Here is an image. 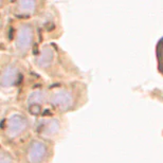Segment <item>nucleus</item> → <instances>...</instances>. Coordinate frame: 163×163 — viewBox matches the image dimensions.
<instances>
[{"instance_id":"8","label":"nucleus","mask_w":163,"mask_h":163,"mask_svg":"<svg viewBox=\"0 0 163 163\" xmlns=\"http://www.w3.org/2000/svg\"><path fill=\"white\" fill-rule=\"evenodd\" d=\"M39 137L46 141H51L62 135V131L64 129L63 123L58 118L56 117H44L39 121L36 126Z\"/></svg>"},{"instance_id":"4","label":"nucleus","mask_w":163,"mask_h":163,"mask_svg":"<svg viewBox=\"0 0 163 163\" xmlns=\"http://www.w3.org/2000/svg\"><path fill=\"white\" fill-rule=\"evenodd\" d=\"M25 107L29 114L33 115H41L46 117L52 114L51 108L49 106L48 100V87H44L41 85H33L27 90Z\"/></svg>"},{"instance_id":"3","label":"nucleus","mask_w":163,"mask_h":163,"mask_svg":"<svg viewBox=\"0 0 163 163\" xmlns=\"http://www.w3.org/2000/svg\"><path fill=\"white\" fill-rule=\"evenodd\" d=\"M1 131L2 138L7 143L19 144L29 135L30 123L22 114L12 112L2 120Z\"/></svg>"},{"instance_id":"6","label":"nucleus","mask_w":163,"mask_h":163,"mask_svg":"<svg viewBox=\"0 0 163 163\" xmlns=\"http://www.w3.org/2000/svg\"><path fill=\"white\" fill-rule=\"evenodd\" d=\"M52 148L50 142L44 139H33L26 146V163H50Z\"/></svg>"},{"instance_id":"5","label":"nucleus","mask_w":163,"mask_h":163,"mask_svg":"<svg viewBox=\"0 0 163 163\" xmlns=\"http://www.w3.org/2000/svg\"><path fill=\"white\" fill-rule=\"evenodd\" d=\"M12 43L15 51L27 55L35 43V29L29 22H19L12 31Z\"/></svg>"},{"instance_id":"2","label":"nucleus","mask_w":163,"mask_h":163,"mask_svg":"<svg viewBox=\"0 0 163 163\" xmlns=\"http://www.w3.org/2000/svg\"><path fill=\"white\" fill-rule=\"evenodd\" d=\"M35 65L49 77L66 81L77 75L78 71L66 55L55 44L41 46L35 55Z\"/></svg>"},{"instance_id":"10","label":"nucleus","mask_w":163,"mask_h":163,"mask_svg":"<svg viewBox=\"0 0 163 163\" xmlns=\"http://www.w3.org/2000/svg\"><path fill=\"white\" fill-rule=\"evenodd\" d=\"M11 13L18 18H30L41 12L44 3L39 1H14L11 2Z\"/></svg>"},{"instance_id":"9","label":"nucleus","mask_w":163,"mask_h":163,"mask_svg":"<svg viewBox=\"0 0 163 163\" xmlns=\"http://www.w3.org/2000/svg\"><path fill=\"white\" fill-rule=\"evenodd\" d=\"M38 27L41 36L48 35V38H53L55 37L53 34H57V36L60 35L58 34V16L55 14L54 10H47V11L43 12L40 20L38 22Z\"/></svg>"},{"instance_id":"1","label":"nucleus","mask_w":163,"mask_h":163,"mask_svg":"<svg viewBox=\"0 0 163 163\" xmlns=\"http://www.w3.org/2000/svg\"><path fill=\"white\" fill-rule=\"evenodd\" d=\"M49 106L53 114L74 111L87 101V88L80 82H59L48 87Z\"/></svg>"},{"instance_id":"11","label":"nucleus","mask_w":163,"mask_h":163,"mask_svg":"<svg viewBox=\"0 0 163 163\" xmlns=\"http://www.w3.org/2000/svg\"><path fill=\"white\" fill-rule=\"evenodd\" d=\"M156 55L158 63V70L160 74L163 75V37L158 41L156 47Z\"/></svg>"},{"instance_id":"7","label":"nucleus","mask_w":163,"mask_h":163,"mask_svg":"<svg viewBox=\"0 0 163 163\" xmlns=\"http://www.w3.org/2000/svg\"><path fill=\"white\" fill-rule=\"evenodd\" d=\"M22 71L16 60L2 64L0 84L2 89H11L18 86L22 80Z\"/></svg>"}]
</instances>
